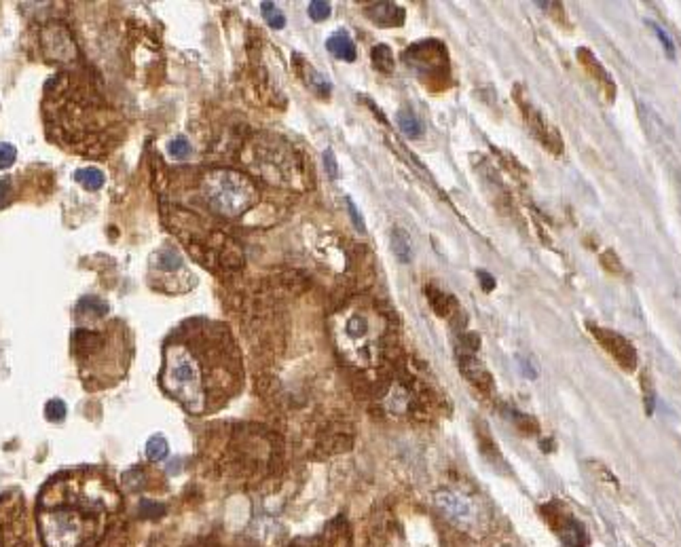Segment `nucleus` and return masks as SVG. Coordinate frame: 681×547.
I'll return each mask as SVG.
<instances>
[{"label": "nucleus", "mask_w": 681, "mask_h": 547, "mask_svg": "<svg viewBox=\"0 0 681 547\" xmlns=\"http://www.w3.org/2000/svg\"><path fill=\"white\" fill-rule=\"evenodd\" d=\"M654 28V32H656V36H658L660 38V42L665 44V49H667V53H669V58H673L675 55V49H673V40L667 36V32L665 30H660L658 26H652Z\"/></svg>", "instance_id": "obj_33"}, {"label": "nucleus", "mask_w": 681, "mask_h": 547, "mask_svg": "<svg viewBox=\"0 0 681 547\" xmlns=\"http://www.w3.org/2000/svg\"><path fill=\"white\" fill-rule=\"evenodd\" d=\"M641 387H643V397L647 402V412L652 414V410H654V385H652V379H649L647 372H643V377H641Z\"/></svg>", "instance_id": "obj_30"}, {"label": "nucleus", "mask_w": 681, "mask_h": 547, "mask_svg": "<svg viewBox=\"0 0 681 547\" xmlns=\"http://www.w3.org/2000/svg\"><path fill=\"white\" fill-rule=\"evenodd\" d=\"M108 313V305L95 296H85L77 305V319L79 321H100Z\"/></svg>", "instance_id": "obj_15"}, {"label": "nucleus", "mask_w": 681, "mask_h": 547, "mask_svg": "<svg viewBox=\"0 0 681 547\" xmlns=\"http://www.w3.org/2000/svg\"><path fill=\"white\" fill-rule=\"evenodd\" d=\"M0 547H32L23 499L17 492L0 499Z\"/></svg>", "instance_id": "obj_6"}, {"label": "nucleus", "mask_w": 681, "mask_h": 547, "mask_svg": "<svg viewBox=\"0 0 681 547\" xmlns=\"http://www.w3.org/2000/svg\"><path fill=\"white\" fill-rule=\"evenodd\" d=\"M589 330L591 336L597 340V344L601 349L610 355L624 372H635L637 370V349L628 338H624L622 334L614 332V330H607L601 326H595V323H589Z\"/></svg>", "instance_id": "obj_7"}, {"label": "nucleus", "mask_w": 681, "mask_h": 547, "mask_svg": "<svg viewBox=\"0 0 681 547\" xmlns=\"http://www.w3.org/2000/svg\"><path fill=\"white\" fill-rule=\"evenodd\" d=\"M167 151H169V157H172V159L182 161V159H186L190 155V146H188V142L184 138H176V140L169 142Z\"/></svg>", "instance_id": "obj_26"}, {"label": "nucleus", "mask_w": 681, "mask_h": 547, "mask_svg": "<svg viewBox=\"0 0 681 547\" xmlns=\"http://www.w3.org/2000/svg\"><path fill=\"white\" fill-rule=\"evenodd\" d=\"M79 321L70 338V351L89 391L106 389L125 377L132 359V334L123 321L108 319L104 326Z\"/></svg>", "instance_id": "obj_4"}, {"label": "nucleus", "mask_w": 681, "mask_h": 547, "mask_svg": "<svg viewBox=\"0 0 681 547\" xmlns=\"http://www.w3.org/2000/svg\"><path fill=\"white\" fill-rule=\"evenodd\" d=\"M290 547H351V537H349V526L345 524L343 518L332 520L330 524L313 537L299 539L297 543H292Z\"/></svg>", "instance_id": "obj_11"}, {"label": "nucleus", "mask_w": 681, "mask_h": 547, "mask_svg": "<svg viewBox=\"0 0 681 547\" xmlns=\"http://www.w3.org/2000/svg\"><path fill=\"white\" fill-rule=\"evenodd\" d=\"M540 7H544V9H552V11H548L558 23H567V17H565V7L563 5H558V3H540Z\"/></svg>", "instance_id": "obj_31"}, {"label": "nucleus", "mask_w": 681, "mask_h": 547, "mask_svg": "<svg viewBox=\"0 0 681 547\" xmlns=\"http://www.w3.org/2000/svg\"><path fill=\"white\" fill-rule=\"evenodd\" d=\"M371 58H373V66L379 72H392L394 70V55H392V49H389L387 44H377L371 51Z\"/></svg>", "instance_id": "obj_20"}, {"label": "nucleus", "mask_w": 681, "mask_h": 547, "mask_svg": "<svg viewBox=\"0 0 681 547\" xmlns=\"http://www.w3.org/2000/svg\"><path fill=\"white\" fill-rule=\"evenodd\" d=\"M369 17L383 28H394L404 23V11L392 3H377L369 9Z\"/></svg>", "instance_id": "obj_14"}, {"label": "nucleus", "mask_w": 681, "mask_h": 547, "mask_svg": "<svg viewBox=\"0 0 681 547\" xmlns=\"http://www.w3.org/2000/svg\"><path fill=\"white\" fill-rule=\"evenodd\" d=\"M104 102L91 81L77 72H58L45 85L42 118L47 136L66 151L100 157L108 148L102 129Z\"/></svg>", "instance_id": "obj_3"}, {"label": "nucleus", "mask_w": 681, "mask_h": 547, "mask_svg": "<svg viewBox=\"0 0 681 547\" xmlns=\"http://www.w3.org/2000/svg\"><path fill=\"white\" fill-rule=\"evenodd\" d=\"M142 509H151L144 518H155V516H161V513H163V505H155V503H151V501H142Z\"/></svg>", "instance_id": "obj_36"}, {"label": "nucleus", "mask_w": 681, "mask_h": 547, "mask_svg": "<svg viewBox=\"0 0 681 547\" xmlns=\"http://www.w3.org/2000/svg\"><path fill=\"white\" fill-rule=\"evenodd\" d=\"M478 277L482 279V290H484V292H491V290L495 288V279H493L491 275H486L484 270H480V272H478Z\"/></svg>", "instance_id": "obj_37"}, {"label": "nucleus", "mask_w": 681, "mask_h": 547, "mask_svg": "<svg viewBox=\"0 0 681 547\" xmlns=\"http://www.w3.org/2000/svg\"><path fill=\"white\" fill-rule=\"evenodd\" d=\"M206 199L214 212L223 216H239L256 201L254 184L231 169H216L203 178Z\"/></svg>", "instance_id": "obj_5"}, {"label": "nucleus", "mask_w": 681, "mask_h": 547, "mask_svg": "<svg viewBox=\"0 0 681 547\" xmlns=\"http://www.w3.org/2000/svg\"><path fill=\"white\" fill-rule=\"evenodd\" d=\"M324 165L328 169V176L334 180L336 178V159H334V153L330 151V148H326V153H324Z\"/></svg>", "instance_id": "obj_35"}, {"label": "nucleus", "mask_w": 681, "mask_h": 547, "mask_svg": "<svg viewBox=\"0 0 681 547\" xmlns=\"http://www.w3.org/2000/svg\"><path fill=\"white\" fill-rule=\"evenodd\" d=\"M17 151L13 144H0V169H7L15 163Z\"/></svg>", "instance_id": "obj_28"}, {"label": "nucleus", "mask_w": 681, "mask_h": 547, "mask_svg": "<svg viewBox=\"0 0 681 547\" xmlns=\"http://www.w3.org/2000/svg\"><path fill=\"white\" fill-rule=\"evenodd\" d=\"M11 203V178L0 180V209Z\"/></svg>", "instance_id": "obj_32"}, {"label": "nucleus", "mask_w": 681, "mask_h": 547, "mask_svg": "<svg viewBox=\"0 0 681 547\" xmlns=\"http://www.w3.org/2000/svg\"><path fill=\"white\" fill-rule=\"evenodd\" d=\"M45 416L51 422H62L66 418V404L62 400H51L45 406Z\"/></svg>", "instance_id": "obj_25"}, {"label": "nucleus", "mask_w": 681, "mask_h": 547, "mask_svg": "<svg viewBox=\"0 0 681 547\" xmlns=\"http://www.w3.org/2000/svg\"><path fill=\"white\" fill-rule=\"evenodd\" d=\"M558 533H561V541L565 547H584V543H586V535H584L575 520H565Z\"/></svg>", "instance_id": "obj_18"}, {"label": "nucleus", "mask_w": 681, "mask_h": 547, "mask_svg": "<svg viewBox=\"0 0 681 547\" xmlns=\"http://www.w3.org/2000/svg\"><path fill=\"white\" fill-rule=\"evenodd\" d=\"M260 9H262V17L267 19V23H269L271 28L282 30V28L286 26V17H284V13L277 9V5H273V3H262Z\"/></svg>", "instance_id": "obj_24"}, {"label": "nucleus", "mask_w": 681, "mask_h": 547, "mask_svg": "<svg viewBox=\"0 0 681 547\" xmlns=\"http://www.w3.org/2000/svg\"><path fill=\"white\" fill-rule=\"evenodd\" d=\"M309 77H311V79H309L311 89H315V91L322 93V95L330 93V83L326 81V77H322V74H318V72L311 70V68H309Z\"/></svg>", "instance_id": "obj_29"}, {"label": "nucleus", "mask_w": 681, "mask_h": 547, "mask_svg": "<svg viewBox=\"0 0 681 547\" xmlns=\"http://www.w3.org/2000/svg\"><path fill=\"white\" fill-rule=\"evenodd\" d=\"M151 268L157 272H165V275H176V272L184 270V258L180 256L178 250L165 247V250H159L157 254H153Z\"/></svg>", "instance_id": "obj_13"}, {"label": "nucleus", "mask_w": 681, "mask_h": 547, "mask_svg": "<svg viewBox=\"0 0 681 547\" xmlns=\"http://www.w3.org/2000/svg\"><path fill=\"white\" fill-rule=\"evenodd\" d=\"M75 180L87 190H100L104 186V173L95 167H83L75 173Z\"/></svg>", "instance_id": "obj_19"}, {"label": "nucleus", "mask_w": 681, "mask_h": 547, "mask_svg": "<svg viewBox=\"0 0 681 547\" xmlns=\"http://www.w3.org/2000/svg\"><path fill=\"white\" fill-rule=\"evenodd\" d=\"M398 127L406 138H419L421 136V123L410 110L398 112Z\"/></svg>", "instance_id": "obj_21"}, {"label": "nucleus", "mask_w": 681, "mask_h": 547, "mask_svg": "<svg viewBox=\"0 0 681 547\" xmlns=\"http://www.w3.org/2000/svg\"><path fill=\"white\" fill-rule=\"evenodd\" d=\"M121 499L95 469L64 471L49 480L36 503L42 547H93L108 529Z\"/></svg>", "instance_id": "obj_2"}, {"label": "nucleus", "mask_w": 681, "mask_h": 547, "mask_svg": "<svg viewBox=\"0 0 681 547\" xmlns=\"http://www.w3.org/2000/svg\"><path fill=\"white\" fill-rule=\"evenodd\" d=\"M575 58H578L580 66H582L584 70H586V74H589V77H591V79H593V81L599 85V89H601V93L605 95V99H607V102H612V104H614L616 93H618L616 81L612 79V74H610V72H607V70L603 68V64L597 60V55L591 51V49H586V47H580L578 51H575Z\"/></svg>", "instance_id": "obj_9"}, {"label": "nucleus", "mask_w": 681, "mask_h": 547, "mask_svg": "<svg viewBox=\"0 0 681 547\" xmlns=\"http://www.w3.org/2000/svg\"><path fill=\"white\" fill-rule=\"evenodd\" d=\"M347 207H349V214H351L354 225L358 227V231H360V233H364V231H367V227H364V220H362V216H360V212H358V207L354 205V201H351V199H347Z\"/></svg>", "instance_id": "obj_34"}, {"label": "nucleus", "mask_w": 681, "mask_h": 547, "mask_svg": "<svg viewBox=\"0 0 681 547\" xmlns=\"http://www.w3.org/2000/svg\"><path fill=\"white\" fill-rule=\"evenodd\" d=\"M40 51L49 62H70L77 58V47L72 42L70 32L62 23H49L38 34Z\"/></svg>", "instance_id": "obj_8"}, {"label": "nucleus", "mask_w": 681, "mask_h": 547, "mask_svg": "<svg viewBox=\"0 0 681 547\" xmlns=\"http://www.w3.org/2000/svg\"><path fill=\"white\" fill-rule=\"evenodd\" d=\"M167 453H169V446L163 435H155L149 440V444H146V457L151 461H163L167 457Z\"/></svg>", "instance_id": "obj_22"}, {"label": "nucleus", "mask_w": 681, "mask_h": 547, "mask_svg": "<svg viewBox=\"0 0 681 547\" xmlns=\"http://www.w3.org/2000/svg\"><path fill=\"white\" fill-rule=\"evenodd\" d=\"M392 252L394 256L402 262L408 264L412 260V247H410V237L402 229H394L392 233Z\"/></svg>", "instance_id": "obj_17"}, {"label": "nucleus", "mask_w": 681, "mask_h": 547, "mask_svg": "<svg viewBox=\"0 0 681 547\" xmlns=\"http://www.w3.org/2000/svg\"><path fill=\"white\" fill-rule=\"evenodd\" d=\"M326 47H328V51L338 60H343V62H354L356 60V44H354V40L349 38L347 32H334L326 40Z\"/></svg>", "instance_id": "obj_16"}, {"label": "nucleus", "mask_w": 681, "mask_h": 547, "mask_svg": "<svg viewBox=\"0 0 681 547\" xmlns=\"http://www.w3.org/2000/svg\"><path fill=\"white\" fill-rule=\"evenodd\" d=\"M599 262H601L603 270L610 272V275H614V277H618V275H622V272H624V266H622V262H620V258H618V254L614 250H605L599 256Z\"/></svg>", "instance_id": "obj_23"}, {"label": "nucleus", "mask_w": 681, "mask_h": 547, "mask_svg": "<svg viewBox=\"0 0 681 547\" xmlns=\"http://www.w3.org/2000/svg\"><path fill=\"white\" fill-rule=\"evenodd\" d=\"M161 389L190 414L225 406L241 387V357L223 323L188 321L163 346Z\"/></svg>", "instance_id": "obj_1"}, {"label": "nucleus", "mask_w": 681, "mask_h": 547, "mask_svg": "<svg viewBox=\"0 0 681 547\" xmlns=\"http://www.w3.org/2000/svg\"><path fill=\"white\" fill-rule=\"evenodd\" d=\"M307 13L313 21H324L330 17V5L324 3V0H313V3H309Z\"/></svg>", "instance_id": "obj_27"}, {"label": "nucleus", "mask_w": 681, "mask_h": 547, "mask_svg": "<svg viewBox=\"0 0 681 547\" xmlns=\"http://www.w3.org/2000/svg\"><path fill=\"white\" fill-rule=\"evenodd\" d=\"M438 505L445 509V513L449 518H453L455 522H461V524H468V522L474 520V507L464 494L441 492L438 494Z\"/></svg>", "instance_id": "obj_12"}, {"label": "nucleus", "mask_w": 681, "mask_h": 547, "mask_svg": "<svg viewBox=\"0 0 681 547\" xmlns=\"http://www.w3.org/2000/svg\"><path fill=\"white\" fill-rule=\"evenodd\" d=\"M517 99H519V104H521V108H523L525 120L529 123V127H531L533 136L538 138L552 155H556V157H558V155H563V138L558 136V131H556L554 127L548 125V123L542 118V114H540L538 110H533L529 104H525V99H523V97H517Z\"/></svg>", "instance_id": "obj_10"}]
</instances>
